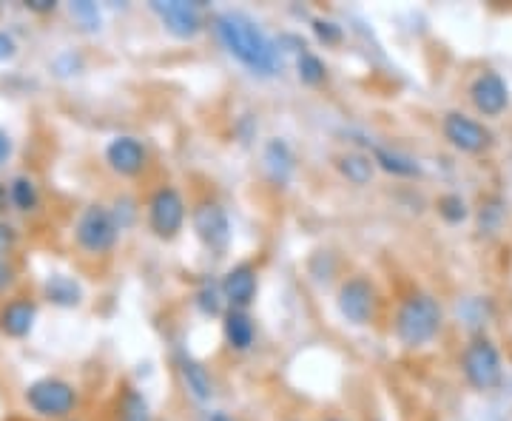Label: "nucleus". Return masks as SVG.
<instances>
[{"label": "nucleus", "mask_w": 512, "mask_h": 421, "mask_svg": "<svg viewBox=\"0 0 512 421\" xmlns=\"http://www.w3.org/2000/svg\"><path fill=\"white\" fill-rule=\"evenodd\" d=\"M265 171L276 185H285L293 174V151L285 140H271L265 146Z\"/></svg>", "instance_id": "nucleus-17"}, {"label": "nucleus", "mask_w": 512, "mask_h": 421, "mask_svg": "<svg viewBox=\"0 0 512 421\" xmlns=\"http://www.w3.org/2000/svg\"><path fill=\"white\" fill-rule=\"evenodd\" d=\"M296 72H299V80L305 86H319L328 77V66H325L322 57H316L313 52H302L299 60H296Z\"/></svg>", "instance_id": "nucleus-23"}, {"label": "nucleus", "mask_w": 512, "mask_h": 421, "mask_svg": "<svg viewBox=\"0 0 512 421\" xmlns=\"http://www.w3.org/2000/svg\"><path fill=\"white\" fill-rule=\"evenodd\" d=\"M336 168H339V174L353 185H367L373 180V171H376V163H373V157H367L362 151H348V154H342L339 160H336Z\"/></svg>", "instance_id": "nucleus-19"}, {"label": "nucleus", "mask_w": 512, "mask_h": 421, "mask_svg": "<svg viewBox=\"0 0 512 421\" xmlns=\"http://www.w3.org/2000/svg\"><path fill=\"white\" fill-rule=\"evenodd\" d=\"M325 421H345V419H325Z\"/></svg>", "instance_id": "nucleus-36"}, {"label": "nucleus", "mask_w": 512, "mask_h": 421, "mask_svg": "<svg viewBox=\"0 0 512 421\" xmlns=\"http://www.w3.org/2000/svg\"><path fill=\"white\" fill-rule=\"evenodd\" d=\"M214 32L225 46V52L237 57L248 72L259 77H274L282 72V57L265 29L245 12H222L214 18Z\"/></svg>", "instance_id": "nucleus-1"}, {"label": "nucleus", "mask_w": 512, "mask_h": 421, "mask_svg": "<svg viewBox=\"0 0 512 421\" xmlns=\"http://www.w3.org/2000/svg\"><path fill=\"white\" fill-rule=\"evenodd\" d=\"M9 202L23 211V214H32L37 211V205H40V191H37V185L32 177H26V174H18L12 183H9Z\"/></svg>", "instance_id": "nucleus-21"}, {"label": "nucleus", "mask_w": 512, "mask_h": 421, "mask_svg": "<svg viewBox=\"0 0 512 421\" xmlns=\"http://www.w3.org/2000/svg\"><path fill=\"white\" fill-rule=\"evenodd\" d=\"M15 55H18L15 37L9 35V32H0V63H3V60H12Z\"/></svg>", "instance_id": "nucleus-31"}, {"label": "nucleus", "mask_w": 512, "mask_h": 421, "mask_svg": "<svg viewBox=\"0 0 512 421\" xmlns=\"http://www.w3.org/2000/svg\"><path fill=\"white\" fill-rule=\"evenodd\" d=\"M37 305L26 296H15L0 308V333L9 339H23L35 328Z\"/></svg>", "instance_id": "nucleus-15"}, {"label": "nucleus", "mask_w": 512, "mask_h": 421, "mask_svg": "<svg viewBox=\"0 0 512 421\" xmlns=\"http://www.w3.org/2000/svg\"><path fill=\"white\" fill-rule=\"evenodd\" d=\"M373 163L382 165L384 171L396 174V177H413L419 174V163L407 154H399V151H390V148L376 146L373 148Z\"/></svg>", "instance_id": "nucleus-22"}, {"label": "nucleus", "mask_w": 512, "mask_h": 421, "mask_svg": "<svg viewBox=\"0 0 512 421\" xmlns=\"http://www.w3.org/2000/svg\"><path fill=\"white\" fill-rule=\"evenodd\" d=\"M194 234L208 251H225L231 242V220L228 211L217 200H202L191 211Z\"/></svg>", "instance_id": "nucleus-7"}, {"label": "nucleus", "mask_w": 512, "mask_h": 421, "mask_svg": "<svg viewBox=\"0 0 512 421\" xmlns=\"http://www.w3.org/2000/svg\"><path fill=\"white\" fill-rule=\"evenodd\" d=\"M23 399L29 404V410L40 416V419H55L66 421L77 410V390L69 382L63 379H55V376H46V379H37L32 385L26 387Z\"/></svg>", "instance_id": "nucleus-4"}, {"label": "nucleus", "mask_w": 512, "mask_h": 421, "mask_svg": "<svg viewBox=\"0 0 512 421\" xmlns=\"http://www.w3.org/2000/svg\"><path fill=\"white\" fill-rule=\"evenodd\" d=\"M470 100H473L478 114L498 117L510 106V89H507L504 77L498 72H481L470 86Z\"/></svg>", "instance_id": "nucleus-11"}, {"label": "nucleus", "mask_w": 512, "mask_h": 421, "mask_svg": "<svg viewBox=\"0 0 512 421\" xmlns=\"http://www.w3.org/2000/svg\"><path fill=\"white\" fill-rule=\"evenodd\" d=\"M151 12L160 18L165 32L180 40H191L202 32V6L185 0H154Z\"/></svg>", "instance_id": "nucleus-9"}, {"label": "nucleus", "mask_w": 512, "mask_h": 421, "mask_svg": "<svg viewBox=\"0 0 512 421\" xmlns=\"http://www.w3.org/2000/svg\"><path fill=\"white\" fill-rule=\"evenodd\" d=\"M6 202H9V188H3V185H0V211L6 208Z\"/></svg>", "instance_id": "nucleus-34"}, {"label": "nucleus", "mask_w": 512, "mask_h": 421, "mask_svg": "<svg viewBox=\"0 0 512 421\" xmlns=\"http://www.w3.org/2000/svg\"><path fill=\"white\" fill-rule=\"evenodd\" d=\"M439 214L444 220L450 222V225H458V222L467 220V202L461 200L458 194H447V197H441L439 200Z\"/></svg>", "instance_id": "nucleus-24"}, {"label": "nucleus", "mask_w": 512, "mask_h": 421, "mask_svg": "<svg viewBox=\"0 0 512 421\" xmlns=\"http://www.w3.org/2000/svg\"><path fill=\"white\" fill-rule=\"evenodd\" d=\"M72 15L80 23H83V29H97L100 26V12H97V6L94 3H72Z\"/></svg>", "instance_id": "nucleus-26"}, {"label": "nucleus", "mask_w": 512, "mask_h": 421, "mask_svg": "<svg viewBox=\"0 0 512 421\" xmlns=\"http://www.w3.org/2000/svg\"><path fill=\"white\" fill-rule=\"evenodd\" d=\"M185 225V200L174 185H163L148 200V228L163 242L180 237Z\"/></svg>", "instance_id": "nucleus-6"}, {"label": "nucleus", "mask_w": 512, "mask_h": 421, "mask_svg": "<svg viewBox=\"0 0 512 421\" xmlns=\"http://www.w3.org/2000/svg\"><path fill=\"white\" fill-rule=\"evenodd\" d=\"M336 305H339V313L342 319L362 328V325H370L373 313H376V288L367 276H350L348 282H342L339 288V296H336Z\"/></svg>", "instance_id": "nucleus-8"}, {"label": "nucleus", "mask_w": 512, "mask_h": 421, "mask_svg": "<svg viewBox=\"0 0 512 421\" xmlns=\"http://www.w3.org/2000/svg\"><path fill=\"white\" fill-rule=\"evenodd\" d=\"M222 333H225L228 348L237 350V353H245V350H251V345H254L256 339L254 319L245 311H234V308H231V311H225Z\"/></svg>", "instance_id": "nucleus-16"}, {"label": "nucleus", "mask_w": 512, "mask_h": 421, "mask_svg": "<svg viewBox=\"0 0 512 421\" xmlns=\"http://www.w3.org/2000/svg\"><path fill=\"white\" fill-rule=\"evenodd\" d=\"M9 157H12V140L0 131V165L6 163Z\"/></svg>", "instance_id": "nucleus-33"}, {"label": "nucleus", "mask_w": 512, "mask_h": 421, "mask_svg": "<svg viewBox=\"0 0 512 421\" xmlns=\"http://www.w3.org/2000/svg\"><path fill=\"white\" fill-rule=\"evenodd\" d=\"M461 370L464 379L476 390H495L504 379V365H501V353L487 336H476L464 353H461Z\"/></svg>", "instance_id": "nucleus-5"}, {"label": "nucleus", "mask_w": 512, "mask_h": 421, "mask_svg": "<svg viewBox=\"0 0 512 421\" xmlns=\"http://www.w3.org/2000/svg\"><path fill=\"white\" fill-rule=\"evenodd\" d=\"M74 239L92 257L109 254L120 239V222L106 205H86L74 222Z\"/></svg>", "instance_id": "nucleus-3"}, {"label": "nucleus", "mask_w": 512, "mask_h": 421, "mask_svg": "<svg viewBox=\"0 0 512 421\" xmlns=\"http://www.w3.org/2000/svg\"><path fill=\"white\" fill-rule=\"evenodd\" d=\"M43 293H46V299L52 305H57V308H74V305L83 302V288L74 282L72 276H49V282L43 285Z\"/></svg>", "instance_id": "nucleus-18"}, {"label": "nucleus", "mask_w": 512, "mask_h": 421, "mask_svg": "<svg viewBox=\"0 0 512 421\" xmlns=\"http://www.w3.org/2000/svg\"><path fill=\"white\" fill-rule=\"evenodd\" d=\"M15 245H18V228L12 222L0 220V259L6 257V254H12Z\"/></svg>", "instance_id": "nucleus-29"}, {"label": "nucleus", "mask_w": 512, "mask_h": 421, "mask_svg": "<svg viewBox=\"0 0 512 421\" xmlns=\"http://www.w3.org/2000/svg\"><path fill=\"white\" fill-rule=\"evenodd\" d=\"M117 421H151V407L137 387H126L117 402Z\"/></svg>", "instance_id": "nucleus-20"}, {"label": "nucleus", "mask_w": 512, "mask_h": 421, "mask_svg": "<svg viewBox=\"0 0 512 421\" xmlns=\"http://www.w3.org/2000/svg\"><path fill=\"white\" fill-rule=\"evenodd\" d=\"M441 325H444V311L439 299L430 293H410L396 311L393 330L404 348H424L439 336Z\"/></svg>", "instance_id": "nucleus-2"}, {"label": "nucleus", "mask_w": 512, "mask_h": 421, "mask_svg": "<svg viewBox=\"0 0 512 421\" xmlns=\"http://www.w3.org/2000/svg\"><path fill=\"white\" fill-rule=\"evenodd\" d=\"M501 217H504V211H501V202L498 200L487 202V208H481V231H487V234L498 231Z\"/></svg>", "instance_id": "nucleus-27"}, {"label": "nucleus", "mask_w": 512, "mask_h": 421, "mask_svg": "<svg viewBox=\"0 0 512 421\" xmlns=\"http://www.w3.org/2000/svg\"><path fill=\"white\" fill-rule=\"evenodd\" d=\"M220 288H222V296H225V302H228L234 311H245V308H251L256 299V291H259L256 268L251 265V262H239V265H234L228 274L222 276Z\"/></svg>", "instance_id": "nucleus-12"}, {"label": "nucleus", "mask_w": 512, "mask_h": 421, "mask_svg": "<svg viewBox=\"0 0 512 421\" xmlns=\"http://www.w3.org/2000/svg\"><path fill=\"white\" fill-rule=\"evenodd\" d=\"M441 131H444L447 143L458 151H464V154H481L493 146V131L473 117H467V114H458V111H450L444 117Z\"/></svg>", "instance_id": "nucleus-10"}, {"label": "nucleus", "mask_w": 512, "mask_h": 421, "mask_svg": "<svg viewBox=\"0 0 512 421\" xmlns=\"http://www.w3.org/2000/svg\"><path fill=\"white\" fill-rule=\"evenodd\" d=\"M222 302H225V296H222V288H217V285H205V288L197 293V308H200L205 316H220Z\"/></svg>", "instance_id": "nucleus-25"}, {"label": "nucleus", "mask_w": 512, "mask_h": 421, "mask_svg": "<svg viewBox=\"0 0 512 421\" xmlns=\"http://www.w3.org/2000/svg\"><path fill=\"white\" fill-rule=\"evenodd\" d=\"M313 32H316V37L322 40V43H328V46H333V43H339L342 40V29L333 23V20H313Z\"/></svg>", "instance_id": "nucleus-28"}, {"label": "nucleus", "mask_w": 512, "mask_h": 421, "mask_svg": "<svg viewBox=\"0 0 512 421\" xmlns=\"http://www.w3.org/2000/svg\"><path fill=\"white\" fill-rule=\"evenodd\" d=\"M23 6H26L29 12H35V15H49V12H55L57 9L55 0H26Z\"/></svg>", "instance_id": "nucleus-32"}, {"label": "nucleus", "mask_w": 512, "mask_h": 421, "mask_svg": "<svg viewBox=\"0 0 512 421\" xmlns=\"http://www.w3.org/2000/svg\"><path fill=\"white\" fill-rule=\"evenodd\" d=\"M15 282H18V271H15L6 259H0V296L6 291H12Z\"/></svg>", "instance_id": "nucleus-30"}, {"label": "nucleus", "mask_w": 512, "mask_h": 421, "mask_svg": "<svg viewBox=\"0 0 512 421\" xmlns=\"http://www.w3.org/2000/svg\"><path fill=\"white\" fill-rule=\"evenodd\" d=\"M177 370L183 379L185 393L197 404H208L214 399V379L208 373V367L202 365L200 359H194L191 353H177Z\"/></svg>", "instance_id": "nucleus-14"}, {"label": "nucleus", "mask_w": 512, "mask_h": 421, "mask_svg": "<svg viewBox=\"0 0 512 421\" xmlns=\"http://www.w3.org/2000/svg\"><path fill=\"white\" fill-rule=\"evenodd\" d=\"M106 163H109L111 171L120 174V177H137V174H143V168H146L148 151L137 137L123 134V137H114L109 146H106Z\"/></svg>", "instance_id": "nucleus-13"}, {"label": "nucleus", "mask_w": 512, "mask_h": 421, "mask_svg": "<svg viewBox=\"0 0 512 421\" xmlns=\"http://www.w3.org/2000/svg\"><path fill=\"white\" fill-rule=\"evenodd\" d=\"M208 421H231V419H228L225 413H211V416H208Z\"/></svg>", "instance_id": "nucleus-35"}]
</instances>
